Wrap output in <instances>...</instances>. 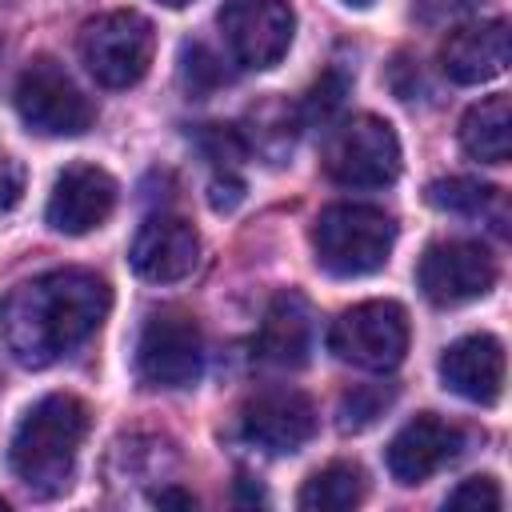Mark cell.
Listing matches in <instances>:
<instances>
[{"instance_id": "1", "label": "cell", "mask_w": 512, "mask_h": 512, "mask_svg": "<svg viewBox=\"0 0 512 512\" xmlns=\"http://www.w3.org/2000/svg\"><path fill=\"white\" fill-rule=\"evenodd\" d=\"M112 288L88 268H56L16 284L0 300V336L20 368H48L96 336Z\"/></svg>"}, {"instance_id": "2", "label": "cell", "mask_w": 512, "mask_h": 512, "mask_svg": "<svg viewBox=\"0 0 512 512\" xmlns=\"http://www.w3.org/2000/svg\"><path fill=\"white\" fill-rule=\"evenodd\" d=\"M84 436H88L84 400L68 392H48L20 416L8 444V464L32 496H44V500L60 496L72 484Z\"/></svg>"}, {"instance_id": "3", "label": "cell", "mask_w": 512, "mask_h": 512, "mask_svg": "<svg viewBox=\"0 0 512 512\" xmlns=\"http://www.w3.org/2000/svg\"><path fill=\"white\" fill-rule=\"evenodd\" d=\"M396 244V220L376 204H332L312 224L316 264L332 276L380 272Z\"/></svg>"}, {"instance_id": "4", "label": "cell", "mask_w": 512, "mask_h": 512, "mask_svg": "<svg viewBox=\"0 0 512 512\" xmlns=\"http://www.w3.org/2000/svg\"><path fill=\"white\" fill-rule=\"evenodd\" d=\"M152 52H156L152 20L132 8L100 12L80 28V64L100 88L140 84L152 64Z\"/></svg>"}, {"instance_id": "5", "label": "cell", "mask_w": 512, "mask_h": 512, "mask_svg": "<svg viewBox=\"0 0 512 512\" xmlns=\"http://www.w3.org/2000/svg\"><path fill=\"white\" fill-rule=\"evenodd\" d=\"M12 104L24 120V128L36 136H80L96 120L92 100L80 92V84L52 56H32L24 64L16 92H12Z\"/></svg>"}, {"instance_id": "6", "label": "cell", "mask_w": 512, "mask_h": 512, "mask_svg": "<svg viewBox=\"0 0 512 512\" xmlns=\"http://www.w3.org/2000/svg\"><path fill=\"white\" fill-rule=\"evenodd\" d=\"M132 368L144 388H192L204 372V332L196 316L180 308L152 312L140 328Z\"/></svg>"}, {"instance_id": "7", "label": "cell", "mask_w": 512, "mask_h": 512, "mask_svg": "<svg viewBox=\"0 0 512 512\" xmlns=\"http://www.w3.org/2000/svg\"><path fill=\"white\" fill-rule=\"evenodd\" d=\"M328 352L364 372H392L408 352V312L396 300H364L328 328Z\"/></svg>"}, {"instance_id": "8", "label": "cell", "mask_w": 512, "mask_h": 512, "mask_svg": "<svg viewBox=\"0 0 512 512\" xmlns=\"http://www.w3.org/2000/svg\"><path fill=\"white\" fill-rule=\"evenodd\" d=\"M324 172L340 188H388L400 176V140L392 124L372 112L340 120L324 148Z\"/></svg>"}, {"instance_id": "9", "label": "cell", "mask_w": 512, "mask_h": 512, "mask_svg": "<svg viewBox=\"0 0 512 512\" xmlns=\"http://www.w3.org/2000/svg\"><path fill=\"white\" fill-rule=\"evenodd\" d=\"M216 24L228 56L252 72L276 68L296 36V12L288 0H224Z\"/></svg>"}, {"instance_id": "10", "label": "cell", "mask_w": 512, "mask_h": 512, "mask_svg": "<svg viewBox=\"0 0 512 512\" xmlns=\"http://www.w3.org/2000/svg\"><path fill=\"white\" fill-rule=\"evenodd\" d=\"M496 276V260L480 240H436L416 268V284L436 308H460L488 296Z\"/></svg>"}, {"instance_id": "11", "label": "cell", "mask_w": 512, "mask_h": 512, "mask_svg": "<svg viewBox=\"0 0 512 512\" xmlns=\"http://www.w3.org/2000/svg\"><path fill=\"white\" fill-rule=\"evenodd\" d=\"M240 436L272 456L300 452L316 436V404L296 388H268L240 408Z\"/></svg>"}, {"instance_id": "12", "label": "cell", "mask_w": 512, "mask_h": 512, "mask_svg": "<svg viewBox=\"0 0 512 512\" xmlns=\"http://www.w3.org/2000/svg\"><path fill=\"white\" fill-rule=\"evenodd\" d=\"M116 180L96 164H68L48 192L44 220L64 236H84L100 228L116 208Z\"/></svg>"}, {"instance_id": "13", "label": "cell", "mask_w": 512, "mask_h": 512, "mask_svg": "<svg viewBox=\"0 0 512 512\" xmlns=\"http://www.w3.org/2000/svg\"><path fill=\"white\" fill-rule=\"evenodd\" d=\"M128 264L140 280L176 284V280L192 276V268L200 264V236L184 216L156 212L136 228L132 248H128Z\"/></svg>"}, {"instance_id": "14", "label": "cell", "mask_w": 512, "mask_h": 512, "mask_svg": "<svg viewBox=\"0 0 512 512\" xmlns=\"http://www.w3.org/2000/svg\"><path fill=\"white\" fill-rule=\"evenodd\" d=\"M464 448V432L432 412H420L412 416L388 444L384 452V464L392 472L396 484H424L428 476H436L444 464H452Z\"/></svg>"}, {"instance_id": "15", "label": "cell", "mask_w": 512, "mask_h": 512, "mask_svg": "<svg viewBox=\"0 0 512 512\" xmlns=\"http://www.w3.org/2000/svg\"><path fill=\"white\" fill-rule=\"evenodd\" d=\"M508 56H512L508 20H476L444 36L440 72L452 84H488L508 68Z\"/></svg>"}, {"instance_id": "16", "label": "cell", "mask_w": 512, "mask_h": 512, "mask_svg": "<svg viewBox=\"0 0 512 512\" xmlns=\"http://www.w3.org/2000/svg\"><path fill=\"white\" fill-rule=\"evenodd\" d=\"M440 380L472 404H496L504 392V344L492 332H472L440 352Z\"/></svg>"}, {"instance_id": "17", "label": "cell", "mask_w": 512, "mask_h": 512, "mask_svg": "<svg viewBox=\"0 0 512 512\" xmlns=\"http://www.w3.org/2000/svg\"><path fill=\"white\" fill-rule=\"evenodd\" d=\"M256 356L272 368H300L312 352V308L300 292H276L252 340Z\"/></svg>"}, {"instance_id": "18", "label": "cell", "mask_w": 512, "mask_h": 512, "mask_svg": "<svg viewBox=\"0 0 512 512\" xmlns=\"http://www.w3.org/2000/svg\"><path fill=\"white\" fill-rule=\"evenodd\" d=\"M300 128H304L300 104H292L284 96H264L244 112L236 132H240L248 156H260L264 164H284L300 140Z\"/></svg>"}, {"instance_id": "19", "label": "cell", "mask_w": 512, "mask_h": 512, "mask_svg": "<svg viewBox=\"0 0 512 512\" xmlns=\"http://www.w3.org/2000/svg\"><path fill=\"white\" fill-rule=\"evenodd\" d=\"M460 148L480 164H508L512 156V100L484 96L460 116Z\"/></svg>"}, {"instance_id": "20", "label": "cell", "mask_w": 512, "mask_h": 512, "mask_svg": "<svg viewBox=\"0 0 512 512\" xmlns=\"http://www.w3.org/2000/svg\"><path fill=\"white\" fill-rule=\"evenodd\" d=\"M368 492V476L360 464H348V460H336V464H324L320 472H312L296 496V504L304 512H348L364 500Z\"/></svg>"}, {"instance_id": "21", "label": "cell", "mask_w": 512, "mask_h": 512, "mask_svg": "<svg viewBox=\"0 0 512 512\" xmlns=\"http://www.w3.org/2000/svg\"><path fill=\"white\" fill-rule=\"evenodd\" d=\"M228 80H232V72H228V64H224V56H216L208 44L188 40V44L180 48V88H184L188 96L208 100V96L220 92Z\"/></svg>"}, {"instance_id": "22", "label": "cell", "mask_w": 512, "mask_h": 512, "mask_svg": "<svg viewBox=\"0 0 512 512\" xmlns=\"http://www.w3.org/2000/svg\"><path fill=\"white\" fill-rule=\"evenodd\" d=\"M392 400H396V388L392 384H356V388H348L340 396V404H336L340 432H364V428H372L392 408Z\"/></svg>"}, {"instance_id": "23", "label": "cell", "mask_w": 512, "mask_h": 512, "mask_svg": "<svg viewBox=\"0 0 512 512\" xmlns=\"http://www.w3.org/2000/svg\"><path fill=\"white\" fill-rule=\"evenodd\" d=\"M428 204L440 212H456V216H480L488 212V204H496V188L468 180V176H448V180L428 184Z\"/></svg>"}, {"instance_id": "24", "label": "cell", "mask_w": 512, "mask_h": 512, "mask_svg": "<svg viewBox=\"0 0 512 512\" xmlns=\"http://www.w3.org/2000/svg\"><path fill=\"white\" fill-rule=\"evenodd\" d=\"M348 92H352V80H348L340 68H328V72L308 88V96L300 100V120H304V124H320V128H328V124L344 112Z\"/></svg>"}, {"instance_id": "25", "label": "cell", "mask_w": 512, "mask_h": 512, "mask_svg": "<svg viewBox=\"0 0 512 512\" xmlns=\"http://www.w3.org/2000/svg\"><path fill=\"white\" fill-rule=\"evenodd\" d=\"M196 148L204 152V160H208L216 172H236V164L248 156L240 132L228 128V124H200V132H196Z\"/></svg>"}, {"instance_id": "26", "label": "cell", "mask_w": 512, "mask_h": 512, "mask_svg": "<svg viewBox=\"0 0 512 512\" xmlns=\"http://www.w3.org/2000/svg\"><path fill=\"white\" fill-rule=\"evenodd\" d=\"M500 504H504V492L492 476H468L444 500V508H468V512H496Z\"/></svg>"}, {"instance_id": "27", "label": "cell", "mask_w": 512, "mask_h": 512, "mask_svg": "<svg viewBox=\"0 0 512 512\" xmlns=\"http://www.w3.org/2000/svg\"><path fill=\"white\" fill-rule=\"evenodd\" d=\"M240 200H244V180L236 172H212V180H208V204L216 212H232Z\"/></svg>"}, {"instance_id": "28", "label": "cell", "mask_w": 512, "mask_h": 512, "mask_svg": "<svg viewBox=\"0 0 512 512\" xmlns=\"http://www.w3.org/2000/svg\"><path fill=\"white\" fill-rule=\"evenodd\" d=\"M24 196V168L12 156H0V208H16Z\"/></svg>"}, {"instance_id": "29", "label": "cell", "mask_w": 512, "mask_h": 512, "mask_svg": "<svg viewBox=\"0 0 512 512\" xmlns=\"http://www.w3.org/2000/svg\"><path fill=\"white\" fill-rule=\"evenodd\" d=\"M152 500H156L160 508H196V496H192V492H184V488H176V484L160 488Z\"/></svg>"}, {"instance_id": "30", "label": "cell", "mask_w": 512, "mask_h": 512, "mask_svg": "<svg viewBox=\"0 0 512 512\" xmlns=\"http://www.w3.org/2000/svg\"><path fill=\"white\" fill-rule=\"evenodd\" d=\"M236 500H244V504H264V492H260V488H248V480H236Z\"/></svg>"}, {"instance_id": "31", "label": "cell", "mask_w": 512, "mask_h": 512, "mask_svg": "<svg viewBox=\"0 0 512 512\" xmlns=\"http://www.w3.org/2000/svg\"><path fill=\"white\" fill-rule=\"evenodd\" d=\"M156 4H164V8H184V4H192V0H156Z\"/></svg>"}, {"instance_id": "32", "label": "cell", "mask_w": 512, "mask_h": 512, "mask_svg": "<svg viewBox=\"0 0 512 512\" xmlns=\"http://www.w3.org/2000/svg\"><path fill=\"white\" fill-rule=\"evenodd\" d=\"M344 4H348V8H368L372 0H344Z\"/></svg>"}, {"instance_id": "33", "label": "cell", "mask_w": 512, "mask_h": 512, "mask_svg": "<svg viewBox=\"0 0 512 512\" xmlns=\"http://www.w3.org/2000/svg\"><path fill=\"white\" fill-rule=\"evenodd\" d=\"M4 508H8V500H4V496H0V512H4Z\"/></svg>"}]
</instances>
